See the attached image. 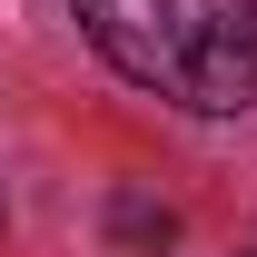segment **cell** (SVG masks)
Listing matches in <instances>:
<instances>
[{
	"label": "cell",
	"mask_w": 257,
	"mask_h": 257,
	"mask_svg": "<svg viewBox=\"0 0 257 257\" xmlns=\"http://www.w3.org/2000/svg\"><path fill=\"white\" fill-rule=\"evenodd\" d=\"M69 10L119 79L198 119L257 109V0H69Z\"/></svg>",
	"instance_id": "6da1fadb"
},
{
	"label": "cell",
	"mask_w": 257,
	"mask_h": 257,
	"mask_svg": "<svg viewBox=\"0 0 257 257\" xmlns=\"http://www.w3.org/2000/svg\"><path fill=\"white\" fill-rule=\"evenodd\" d=\"M109 237L139 257V247H168V237H178V218H168V208H149V198H119V208H109Z\"/></svg>",
	"instance_id": "7a4b0ae2"
}]
</instances>
